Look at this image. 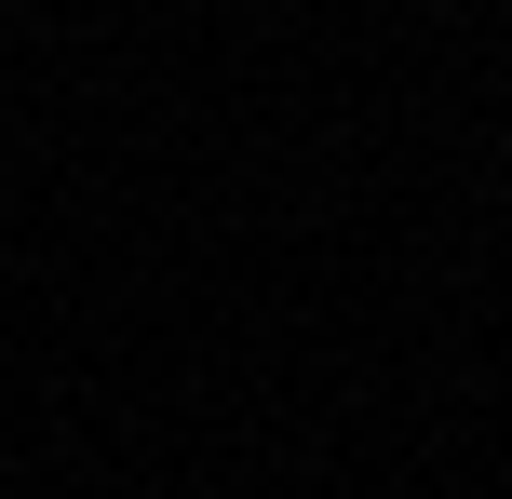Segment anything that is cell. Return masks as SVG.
Returning <instances> with one entry per match:
<instances>
[{"label": "cell", "mask_w": 512, "mask_h": 499, "mask_svg": "<svg viewBox=\"0 0 512 499\" xmlns=\"http://www.w3.org/2000/svg\"><path fill=\"white\" fill-rule=\"evenodd\" d=\"M0 14H14V0H0Z\"/></svg>", "instance_id": "obj_1"}]
</instances>
